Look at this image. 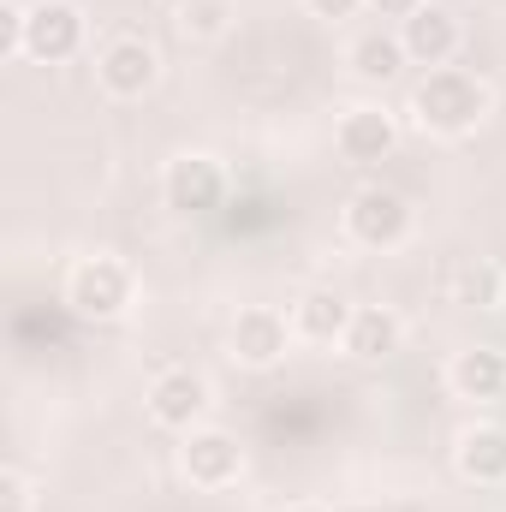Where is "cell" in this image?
Listing matches in <instances>:
<instances>
[{"mask_svg":"<svg viewBox=\"0 0 506 512\" xmlns=\"http://www.w3.org/2000/svg\"><path fill=\"white\" fill-rule=\"evenodd\" d=\"M84 36H90V24H84L78 0H36L30 6V30H24V60H42V66L78 60Z\"/></svg>","mask_w":506,"mask_h":512,"instance_id":"7","label":"cell"},{"mask_svg":"<svg viewBox=\"0 0 506 512\" xmlns=\"http://www.w3.org/2000/svg\"><path fill=\"white\" fill-rule=\"evenodd\" d=\"M173 24H179L191 42H215V36H227V24H233V0H191L185 12H173Z\"/></svg>","mask_w":506,"mask_h":512,"instance_id":"17","label":"cell"},{"mask_svg":"<svg viewBox=\"0 0 506 512\" xmlns=\"http://www.w3.org/2000/svg\"><path fill=\"white\" fill-rule=\"evenodd\" d=\"M286 512H328V507H322V501H292Z\"/></svg>","mask_w":506,"mask_h":512,"instance_id":"23","label":"cell"},{"mask_svg":"<svg viewBox=\"0 0 506 512\" xmlns=\"http://www.w3.org/2000/svg\"><path fill=\"white\" fill-rule=\"evenodd\" d=\"M137 298V280L120 256H78L66 274V304L84 322H120Z\"/></svg>","mask_w":506,"mask_h":512,"instance_id":"3","label":"cell"},{"mask_svg":"<svg viewBox=\"0 0 506 512\" xmlns=\"http://www.w3.org/2000/svg\"><path fill=\"white\" fill-rule=\"evenodd\" d=\"M495 316H501V322H506V286H501V304H495Z\"/></svg>","mask_w":506,"mask_h":512,"instance_id":"25","label":"cell"},{"mask_svg":"<svg viewBox=\"0 0 506 512\" xmlns=\"http://www.w3.org/2000/svg\"><path fill=\"white\" fill-rule=\"evenodd\" d=\"M501 286H506L501 268L477 262V268H465V274H459V286H453V292H459V304H465V310H495V304H501Z\"/></svg>","mask_w":506,"mask_h":512,"instance_id":"18","label":"cell"},{"mask_svg":"<svg viewBox=\"0 0 506 512\" xmlns=\"http://www.w3.org/2000/svg\"><path fill=\"white\" fill-rule=\"evenodd\" d=\"M161 6H167V12H185V6H191V0H161Z\"/></svg>","mask_w":506,"mask_h":512,"instance_id":"24","label":"cell"},{"mask_svg":"<svg viewBox=\"0 0 506 512\" xmlns=\"http://www.w3.org/2000/svg\"><path fill=\"white\" fill-rule=\"evenodd\" d=\"M334 149H340L352 167L387 161V155L399 149V120H393L387 108H376V102H358V108L340 114V126H334Z\"/></svg>","mask_w":506,"mask_h":512,"instance_id":"10","label":"cell"},{"mask_svg":"<svg viewBox=\"0 0 506 512\" xmlns=\"http://www.w3.org/2000/svg\"><path fill=\"white\" fill-rule=\"evenodd\" d=\"M286 316H292V334H298V340H310V346H340L346 328H352V316H358V304H352L346 292H334V286H310V292L292 298Z\"/></svg>","mask_w":506,"mask_h":512,"instance_id":"12","label":"cell"},{"mask_svg":"<svg viewBox=\"0 0 506 512\" xmlns=\"http://www.w3.org/2000/svg\"><path fill=\"white\" fill-rule=\"evenodd\" d=\"M447 387H453L459 399H471V405H495V399H506V352H495V346L459 352V358L447 364Z\"/></svg>","mask_w":506,"mask_h":512,"instance_id":"15","label":"cell"},{"mask_svg":"<svg viewBox=\"0 0 506 512\" xmlns=\"http://www.w3.org/2000/svg\"><path fill=\"white\" fill-rule=\"evenodd\" d=\"M179 471H185L191 489H227V483L245 477V447H239V435L203 423V429L185 435V447H179Z\"/></svg>","mask_w":506,"mask_h":512,"instance_id":"8","label":"cell"},{"mask_svg":"<svg viewBox=\"0 0 506 512\" xmlns=\"http://www.w3.org/2000/svg\"><path fill=\"white\" fill-rule=\"evenodd\" d=\"M304 12H310V18H322V24H346V18H358V12H364V0H304Z\"/></svg>","mask_w":506,"mask_h":512,"instance_id":"21","label":"cell"},{"mask_svg":"<svg viewBox=\"0 0 506 512\" xmlns=\"http://www.w3.org/2000/svg\"><path fill=\"white\" fill-rule=\"evenodd\" d=\"M399 340H405V322H399L387 304H358V316H352L340 352H346L352 364H387V358L399 352Z\"/></svg>","mask_w":506,"mask_h":512,"instance_id":"14","label":"cell"},{"mask_svg":"<svg viewBox=\"0 0 506 512\" xmlns=\"http://www.w3.org/2000/svg\"><path fill=\"white\" fill-rule=\"evenodd\" d=\"M453 471L477 489L506 483V423H471L453 441Z\"/></svg>","mask_w":506,"mask_h":512,"instance_id":"13","label":"cell"},{"mask_svg":"<svg viewBox=\"0 0 506 512\" xmlns=\"http://www.w3.org/2000/svg\"><path fill=\"white\" fill-rule=\"evenodd\" d=\"M346 66H352V78H364V84H393L411 60H405V42H399V30H364L352 48H346Z\"/></svg>","mask_w":506,"mask_h":512,"instance_id":"16","label":"cell"},{"mask_svg":"<svg viewBox=\"0 0 506 512\" xmlns=\"http://www.w3.org/2000/svg\"><path fill=\"white\" fill-rule=\"evenodd\" d=\"M340 221H346V239L358 251H399L411 239V227H417V209L393 185H364V191L346 197V215Z\"/></svg>","mask_w":506,"mask_h":512,"instance_id":"2","label":"cell"},{"mask_svg":"<svg viewBox=\"0 0 506 512\" xmlns=\"http://www.w3.org/2000/svg\"><path fill=\"white\" fill-rule=\"evenodd\" d=\"M96 84H102L114 102H143V96L161 84V54H155V42H143V36H114V42L96 54Z\"/></svg>","mask_w":506,"mask_h":512,"instance_id":"6","label":"cell"},{"mask_svg":"<svg viewBox=\"0 0 506 512\" xmlns=\"http://www.w3.org/2000/svg\"><path fill=\"white\" fill-rule=\"evenodd\" d=\"M161 203L185 221H209L227 203V167L203 149H185L161 167Z\"/></svg>","mask_w":506,"mask_h":512,"instance_id":"4","label":"cell"},{"mask_svg":"<svg viewBox=\"0 0 506 512\" xmlns=\"http://www.w3.org/2000/svg\"><path fill=\"white\" fill-rule=\"evenodd\" d=\"M24 30H30V6L0 0V60H24Z\"/></svg>","mask_w":506,"mask_h":512,"instance_id":"19","label":"cell"},{"mask_svg":"<svg viewBox=\"0 0 506 512\" xmlns=\"http://www.w3.org/2000/svg\"><path fill=\"white\" fill-rule=\"evenodd\" d=\"M0 512H36V483L24 471H0Z\"/></svg>","mask_w":506,"mask_h":512,"instance_id":"20","label":"cell"},{"mask_svg":"<svg viewBox=\"0 0 506 512\" xmlns=\"http://www.w3.org/2000/svg\"><path fill=\"white\" fill-rule=\"evenodd\" d=\"M429 0H364V12H376L381 24H405L411 12H423Z\"/></svg>","mask_w":506,"mask_h":512,"instance_id":"22","label":"cell"},{"mask_svg":"<svg viewBox=\"0 0 506 512\" xmlns=\"http://www.w3.org/2000/svg\"><path fill=\"white\" fill-rule=\"evenodd\" d=\"M399 42H405V60H411V66L435 72V66H453L465 30H459V18H453L447 6H423V12H411V18L399 24Z\"/></svg>","mask_w":506,"mask_h":512,"instance_id":"11","label":"cell"},{"mask_svg":"<svg viewBox=\"0 0 506 512\" xmlns=\"http://www.w3.org/2000/svg\"><path fill=\"white\" fill-rule=\"evenodd\" d=\"M489 108H495V90L465 66H435L411 90V120L429 137H471L489 120Z\"/></svg>","mask_w":506,"mask_h":512,"instance_id":"1","label":"cell"},{"mask_svg":"<svg viewBox=\"0 0 506 512\" xmlns=\"http://www.w3.org/2000/svg\"><path fill=\"white\" fill-rule=\"evenodd\" d=\"M203 411H209V382L191 370V364H173L149 382V417L173 435H191L203 429Z\"/></svg>","mask_w":506,"mask_h":512,"instance_id":"9","label":"cell"},{"mask_svg":"<svg viewBox=\"0 0 506 512\" xmlns=\"http://www.w3.org/2000/svg\"><path fill=\"white\" fill-rule=\"evenodd\" d=\"M292 316L286 310H274V304H245L239 316H233V328H227V346H233V364H245V370H274L286 352H292Z\"/></svg>","mask_w":506,"mask_h":512,"instance_id":"5","label":"cell"}]
</instances>
